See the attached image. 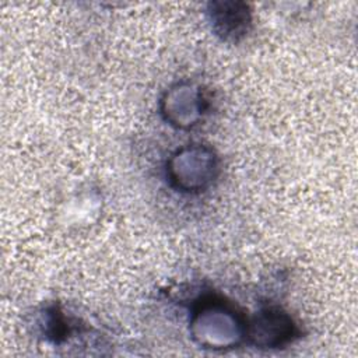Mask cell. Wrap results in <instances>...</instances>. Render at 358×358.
<instances>
[{
	"label": "cell",
	"mask_w": 358,
	"mask_h": 358,
	"mask_svg": "<svg viewBox=\"0 0 358 358\" xmlns=\"http://www.w3.org/2000/svg\"><path fill=\"white\" fill-rule=\"evenodd\" d=\"M168 178L178 190L186 193L203 192L218 175V158L213 148L203 144L182 147L166 165Z\"/></svg>",
	"instance_id": "cell-2"
},
{
	"label": "cell",
	"mask_w": 358,
	"mask_h": 358,
	"mask_svg": "<svg viewBox=\"0 0 358 358\" xmlns=\"http://www.w3.org/2000/svg\"><path fill=\"white\" fill-rule=\"evenodd\" d=\"M207 110V99L200 87L180 83L166 91L162 98V115L180 129L193 127Z\"/></svg>",
	"instance_id": "cell-4"
},
{
	"label": "cell",
	"mask_w": 358,
	"mask_h": 358,
	"mask_svg": "<svg viewBox=\"0 0 358 358\" xmlns=\"http://www.w3.org/2000/svg\"><path fill=\"white\" fill-rule=\"evenodd\" d=\"M213 31L224 41L236 42L250 28L252 17L248 6L239 1H214L208 8Z\"/></svg>",
	"instance_id": "cell-5"
},
{
	"label": "cell",
	"mask_w": 358,
	"mask_h": 358,
	"mask_svg": "<svg viewBox=\"0 0 358 358\" xmlns=\"http://www.w3.org/2000/svg\"><path fill=\"white\" fill-rule=\"evenodd\" d=\"M299 334L292 317L280 308H266L248 322L246 338L259 348H280Z\"/></svg>",
	"instance_id": "cell-3"
},
{
	"label": "cell",
	"mask_w": 358,
	"mask_h": 358,
	"mask_svg": "<svg viewBox=\"0 0 358 358\" xmlns=\"http://www.w3.org/2000/svg\"><path fill=\"white\" fill-rule=\"evenodd\" d=\"M248 319L224 298L208 295L197 301L190 319V334L203 348H234L246 338Z\"/></svg>",
	"instance_id": "cell-1"
}]
</instances>
